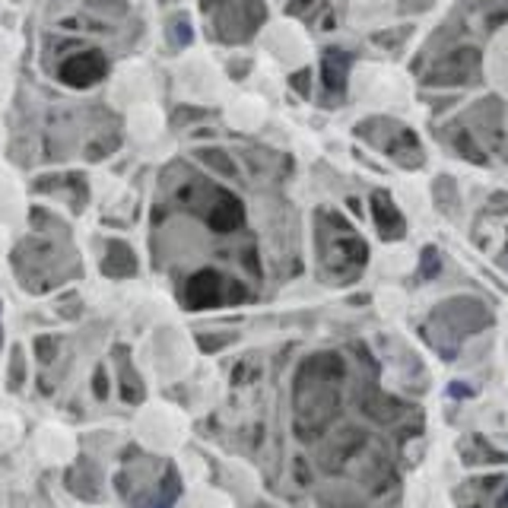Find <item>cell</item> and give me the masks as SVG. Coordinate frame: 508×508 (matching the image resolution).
<instances>
[{
	"mask_svg": "<svg viewBox=\"0 0 508 508\" xmlns=\"http://www.w3.org/2000/svg\"><path fill=\"white\" fill-rule=\"evenodd\" d=\"M58 83H64L67 89H89L109 77V58L99 48H80V52L67 54L54 70Z\"/></svg>",
	"mask_w": 508,
	"mask_h": 508,
	"instance_id": "2",
	"label": "cell"
},
{
	"mask_svg": "<svg viewBox=\"0 0 508 508\" xmlns=\"http://www.w3.org/2000/svg\"><path fill=\"white\" fill-rule=\"evenodd\" d=\"M204 220L206 226L220 232V236H232L245 226L248 214H245V204L236 191L220 188V184H206V204H204Z\"/></svg>",
	"mask_w": 508,
	"mask_h": 508,
	"instance_id": "3",
	"label": "cell"
},
{
	"mask_svg": "<svg viewBox=\"0 0 508 508\" xmlns=\"http://www.w3.org/2000/svg\"><path fill=\"white\" fill-rule=\"evenodd\" d=\"M455 149L461 156H464L467 163H473V165H487V153L473 143V133H467V131H457L455 133Z\"/></svg>",
	"mask_w": 508,
	"mask_h": 508,
	"instance_id": "12",
	"label": "cell"
},
{
	"mask_svg": "<svg viewBox=\"0 0 508 508\" xmlns=\"http://www.w3.org/2000/svg\"><path fill=\"white\" fill-rule=\"evenodd\" d=\"M394 36H375V44H384V48H394V44H400L407 36H410V29H391Z\"/></svg>",
	"mask_w": 508,
	"mask_h": 508,
	"instance_id": "17",
	"label": "cell"
},
{
	"mask_svg": "<svg viewBox=\"0 0 508 508\" xmlns=\"http://www.w3.org/2000/svg\"><path fill=\"white\" fill-rule=\"evenodd\" d=\"M435 321L448 327L451 337H467V334H477L483 327H489V311L477 302V299H448L445 305L435 309Z\"/></svg>",
	"mask_w": 508,
	"mask_h": 508,
	"instance_id": "4",
	"label": "cell"
},
{
	"mask_svg": "<svg viewBox=\"0 0 508 508\" xmlns=\"http://www.w3.org/2000/svg\"><path fill=\"white\" fill-rule=\"evenodd\" d=\"M384 153H388L394 163L410 165V169L423 165V149H420V141H416V133H413V131H398V133H394V137L384 143Z\"/></svg>",
	"mask_w": 508,
	"mask_h": 508,
	"instance_id": "9",
	"label": "cell"
},
{
	"mask_svg": "<svg viewBox=\"0 0 508 508\" xmlns=\"http://www.w3.org/2000/svg\"><path fill=\"white\" fill-rule=\"evenodd\" d=\"M36 353L42 362H52L54 353H58V337H38L36 340Z\"/></svg>",
	"mask_w": 508,
	"mask_h": 508,
	"instance_id": "14",
	"label": "cell"
},
{
	"mask_svg": "<svg viewBox=\"0 0 508 508\" xmlns=\"http://www.w3.org/2000/svg\"><path fill=\"white\" fill-rule=\"evenodd\" d=\"M487 210H489V214H505V210H508V194H496V198L489 200Z\"/></svg>",
	"mask_w": 508,
	"mask_h": 508,
	"instance_id": "19",
	"label": "cell"
},
{
	"mask_svg": "<svg viewBox=\"0 0 508 508\" xmlns=\"http://www.w3.org/2000/svg\"><path fill=\"white\" fill-rule=\"evenodd\" d=\"M318 0H289V13H305L309 7H315Z\"/></svg>",
	"mask_w": 508,
	"mask_h": 508,
	"instance_id": "21",
	"label": "cell"
},
{
	"mask_svg": "<svg viewBox=\"0 0 508 508\" xmlns=\"http://www.w3.org/2000/svg\"><path fill=\"white\" fill-rule=\"evenodd\" d=\"M372 216H375V226H378V236L394 242L407 232V220L404 214L398 210V204L391 200L388 191H375L372 194Z\"/></svg>",
	"mask_w": 508,
	"mask_h": 508,
	"instance_id": "7",
	"label": "cell"
},
{
	"mask_svg": "<svg viewBox=\"0 0 508 508\" xmlns=\"http://www.w3.org/2000/svg\"><path fill=\"white\" fill-rule=\"evenodd\" d=\"M439 273V251L426 248L423 251V277H435Z\"/></svg>",
	"mask_w": 508,
	"mask_h": 508,
	"instance_id": "16",
	"label": "cell"
},
{
	"mask_svg": "<svg viewBox=\"0 0 508 508\" xmlns=\"http://www.w3.org/2000/svg\"><path fill=\"white\" fill-rule=\"evenodd\" d=\"M198 159L206 165V169L220 172L222 178H236V175H238L236 163H232L226 149H220V147H204V149H198Z\"/></svg>",
	"mask_w": 508,
	"mask_h": 508,
	"instance_id": "11",
	"label": "cell"
},
{
	"mask_svg": "<svg viewBox=\"0 0 508 508\" xmlns=\"http://www.w3.org/2000/svg\"><path fill=\"white\" fill-rule=\"evenodd\" d=\"M435 204L442 206L445 214H451V210L457 206V194H455L451 178H439V181H435Z\"/></svg>",
	"mask_w": 508,
	"mask_h": 508,
	"instance_id": "13",
	"label": "cell"
},
{
	"mask_svg": "<svg viewBox=\"0 0 508 508\" xmlns=\"http://www.w3.org/2000/svg\"><path fill=\"white\" fill-rule=\"evenodd\" d=\"M499 508H508V489H505V493L499 496Z\"/></svg>",
	"mask_w": 508,
	"mask_h": 508,
	"instance_id": "22",
	"label": "cell"
},
{
	"mask_svg": "<svg viewBox=\"0 0 508 508\" xmlns=\"http://www.w3.org/2000/svg\"><path fill=\"white\" fill-rule=\"evenodd\" d=\"M505 258H508V248H505Z\"/></svg>",
	"mask_w": 508,
	"mask_h": 508,
	"instance_id": "24",
	"label": "cell"
},
{
	"mask_svg": "<svg viewBox=\"0 0 508 508\" xmlns=\"http://www.w3.org/2000/svg\"><path fill=\"white\" fill-rule=\"evenodd\" d=\"M258 508H270V505H258Z\"/></svg>",
	"mask_w": 508,
	"mask_h": 508,
	"instance_id": "23",
	"label": "cell"
},
{
	"mask_svg": "<svg viewBox=\"0 0 508 508\" xmlns=\"http://www.w3.org/2000/svg\"><path fill=\"white\" fill-rule=\"evenodd\" d=\"M321 254H325V267L331 270V277L337 283H350L353 277H359L368 261L366 242L346 226L343 216H337V236L331 238V245L321 248Z\"/></svg>",
	"mask_w": 508,
	"mask_h": 508,
	"instance_id": "1",
	"label": "cell"
},
{
	"mask_svg": "<svg viewBox=\"0 0 508 508\" xmlns=\"http://www.w3.org/2000/svg\"><path fill=\"white\" fill-rule=\"evenodd\" d=\"M289 86H293L295 93H302V96H311V74L309 70H299V74L289 77Z\"/></svg>",
	"mask_w": 508,
	"mask_h": 508,
	"instance_id": "15",
	"label": "cell"
},
{
	"mask_svg": "<svg viewBox=\"0 0 508 508\" xmlns=\"http://www.w3.org/2000/svg\"><path fill=\"white\" fill-rule=\"evenodd\" d=\"M200 343H204L206 353H214V350H222L229 343V337H200Z\"/></svg>",
	"mask_w": 508,
	"mask_h": 508,
	"instance_id": "20",
	"label": "cell"
},
{
	"mask_svg": "<svg viewBox=\"0 0 508 508\" xmlns=\"http://www.w3.org/2000/svg\"><path fill=\"white\" fill-rule=\"evenodd\" d=\"M350 64H353V58L346 52H340V48L325 52V58H321V83H325L327 93H343L346 77H350Z\"/></svg>",
	"mask_w": 508,
	"mask_h": 508,
	"instance_id": "8",
	"label": "cell"
},
{
	"mask_svg": "<svg viewBox=\"0 0 508 508\" xmlns=\"http://www.w3.org/2000/svg\"><path fill=\"white\" fill-rule=\"evenodd\" d=\"M93 384H96V398L99 400L109 398V378H105V368H99L96 378H93Z\"/></svg>",
	"mask_w": 508,
	"mask_h": 508,
	"instance_id": "18",
	"label": "cell"
},
{
	"mask_svg": "<svg viewBox=\"0 0 508 508\" xmlns=\"http://www.w3.org/2000/svg\"><path fill=\"white\" fill-rule=\"evenodd\" d=\"M102 270L109 277H133L137 273V254L127 242H109V251L102 258Z\"/></svg>",
	"mask_w": 508,
	"mask_h": 508,
	"instance_id": "10",
	"label": "cell"
},
{
	"mask_svg": "<svg viewBox=\"0 0 508 508\" xmlns=\"http://www.w3.org/2000/svg\"><path fill=\"white\" fill-rule=\"evenodd\" d=\"M480 64V52L477 48H461V52H451L445 54L442 60H435L429 67L426 74V83L429 86H461L473 77Z\"/></svg>",
	"mask_w": 508,
	"mask_h": 508,
	"instance_id": "6",
	"label": "cell"
},
{
	"mask_svg": "<svg viewBox=\"0 0 508 508\" xmlns=\"http://www.w3.org/2000/svg\"><path fill=\"white\" fill-rule=\"evenodd\" d=\"M226 293H229V280L214 267H200L188 277L181 289V302L184 309L204 311V309H216V305H226Z\"/></svg>",
	"mask_w": 508,
	"mask_h": 508,
	"instance_id": "5",
	"label": "cell"
}]
</instances>
